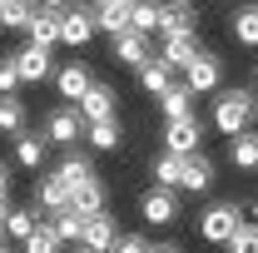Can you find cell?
I'll use <instances>...</instances> for the list:
<instances>
[{
	"instance_id": "836d02e7",
	"label": "cell",
	"mask_w": 258,
	"mask_h": 253,
	"mask_svg": "<svg viewBox=\"0 0 258 253\" xmlns=\"http://www.w3.org/2000/svg\"><path fill=\"white\" fill-rule=\"evenodd\" d=\"M20 85H25V75H20L15 55H0V95H20Z\"/></svg>"
},
{
	"instance_id": "30bf717a",
	"label": "cell",
	"mask_w": 258,
	"mask_h": 253,
	"mask_svg": "<svg viewBox=\"0 0 258 253\" xmlns=\"http://www.w3.org/2000/svg\"><path fill=\"white\" fill-rule=\"evenodd\" d=\"M80 243H85V248H95V253H109L114 243H119V223H114V214H104V209L90 214V219H85V238H80Z\"/></svg>"
},
{
	"instance_id": "2e32d148",
	"label": "cell",
	"mask_w": 258,
	"mask_h": 253,
	"mask_svg": "<svg viewBox=\"0 0 258 253\" xmlns=\"http://www.w3.org/2000/svg\"><path fill=\"white\" fill-rule=\"evenodd\" d=\"M70 184H64L60 174H45L40 184H35V209H45V214H60V209H70Z\"/></svg>"
},
{
	"instance_id": "e575fe53",
	"label": "cell",
	"mask_w": 258,
	"mask_h": 253,
	"mask_svg": "<svg viewBox=\"0 0 258 253\" xmlns=\"http://www.w3.org/2000/svg\"><path fill=\"white\" fill-rule=\"evenodd\" d=\"M224 248H228V253H258V223H248V219H243V228L228 238Z\"/></svg>"
},
{
	"instance_id": "1f68e13d",
	"label": "cell",
	"mask_w": 258,
	"mask_h": 253,
	"mask_svg": "<svg viewBox=\"0 0 258 253\" xmlns=\"http://www.w3.org/2000/svg\"><path fill=\"white\" fill-rule=\"evenodd\" d=\"M35 214H40V209H10V219H5V238L25 243V238L35 233Z\"/></svg>"
},
{
	"instance_id": "7a4b0ae2",
	"label": "cell",
	"mask_w": 258,
	"mask_h": 253,
	"mask_svg": "<svg viewBox=\"0 0 258 253\" xmlns=\"http://www.w3.org/2000/svg\"><path fill=\"white\" fill-rule=\"evenodd\" d=\"M238 214H243V209H238V204H224V199H219V204H209V209L199 214V238L224 248L228 238L243 228V219H238Z\"/></svg>"
},
{
	"instance_id": "f1b7e54d",
	"label": "cell",
	"mask_w": 258,
	"mask_h": 253,
	"mask_svg": "<svg viewBox=\"0 0 258 253\" xmlns=\"http://www.w3.org/2000/svg\"><path fill=\"white\" fill-rule=\"evenodd\" d=\"M0 10H5V30H30L40 0H0Z\"/></svg>"
},
{
	"instance_id": "83f0119b",
	"label": "cell",
	"mask_w": 258,
	"mask_h": 253,
	"mask_svg": "<svg viewBox=\"0 0 258 253\" xmlns=\"http://www.w3.org/2000/svg\"><path fill=\"white\" fill-rule=\"evenodd\" d=\"M154 179L169 184V189H179V184H184V154H174V149L154 154Z\"/></svg>"
},
{
	"instance_id": "7bdbcfd3",
	"label": "cell",
	"mask_w": 258,
	"mask_h": 253,
	"mask_svg": "<svg viewBox=\"0 0 258 253\" xmlns=\"http://www.w3.org/2000/svg\"><path fill=\"white\" fill-rule=\"evenodd\" d=\"M0 248H5V228H0Z\"/></svg>"
},
{
	"instance_id": "cb8c5ba5",
	"label": "cell",
	"mask_w": 258,
	"mask_h": 253,
	"mask_svg": "<svg viewBox=\"0 0 258 253\" xmlns=\"http://www.w3.org/2000/svg\"><path fill=\"white\" fill-rule=\"evenodd\" d=\"M228 164L243 174H258V129H243L228 139Z\"/></svg>"
},
{
	"instance_id": "d6a6232c",
	"label": "cell",
	"mask_w": 258,
	"mask_h": 253,
	"mask_svg": "<svg viewBox=\"0 0 258 253\" xmlns=\"http://www.w3.org/2000/svg\"><path fill=\"white\" fill-rule=\"evenodd\" d=\"M159 5L164 0H134V30L159 35Z\"/></svg>"
},
{
	"instance_id": "d590c367",
	"label": "cell",
	"mask_w": 258,
	"mask_h": 253,
	"mask_svg": "<svg viewBox=\"0 0 258 253\" xmlns=\"http://www.w3.org/2000/svg\"><path fill=\"white\" fill-rule=\"evenodd\" d=\"M109 253H154V243L139 238V233H119V243H114Z\"/></svg>"
},
{
	"instance_id": "4316f807",
	"label": "cell",
	"mask_w": 258,
	"mask_h": 253,
	"mask_svg": "<svg viewBox=\"0 0 258 253\" xmlns=\"http://www.w3.org/2000/svg\"><path fill=\"white\" fill-rule=\"evenodd\" d=\"M45 219H50V228L60 233L64 243H80V238H85V219H90V214H80V209L70 204V209H60V214H45Z\"/></svg>"
},
{
	"instance_id": "ffe728a7",
	"label": "cell",
	"mask_w": 258,
	"mask_h": 253,
	"mask_svg": "<svg viewBox=\"0 0 258 253\" xmlns=\"http://www.w3.org/2000/svg\"><path fill=\"white\" fill-rule=\"evenodd\" d=\"M55 174H60L64 184L75 189V184H85V179H95V159L85 154L80 144H70V149H64V159H60V164H55Z\"/></svg>"
},
{
	"instance_id": "9c48e42d",
	"label": "cell",
	"mask_w": 258,
	"mask_h": 253,
	"mask_svg": "<svg viewBox=\"0 0 258 253\" xmlns=\"http://www.w3.org/2000/svg\"><path fill=\"white\" fill-rule=\"evenodd\" d=\"M75 104H80V114H85L90 124H95V119H114V114H119V95H114L109 85H99V80L75 99Z\"/></svg>"
},
{
	"instance_id": "e0dca14e",
	"label": "cell",
	"mask_w": 258,
	"mask_h": 253,
	"mask_svg": "<svg viewBox=\"0 0 258 253\" xmlns=\"http://www.w3.org/2000/svg\"><path fill=\"white\" fill-rule=\"evenodd\" d=\"M228 35L243 45V50H258V5H233V15H228Z\"/></svg>"
},
{
	"instance_id": "ba28073f",
	"label": "cell",
	"mask_w": 258,
	"mask_h": 253,
	"mask_svg": "<svg viewBox=\"0 0 258 253\" xmlns=\"http://www.w3.org/2000/svg\"><path fill=\"white\" fill-rule=\"evenodd\" d=\"M164 149H174V154H199V149H204V119H199V114L164 119Z\"/></svg>"
},
{
	"instance_id": "603a6c76",
	"label": "cell",
	"mask_w": 258,
	"mask_h": 253,
	"mask_svg": "<svg viewBox=\"0 0 258 253\" xmlns=\"http://www.w3.org/2000/svg\"><path fill=\"white\" fill-rule=\"evenodd\" d=\"M85 144H90L95 154H114V149L124 144V129H119V114H114V119H95V124L85 129Z\"/></svg>"
},
{
	"instance_id": "8fae6325",
	"label": "cell",
	"mask_w": 258,
	"mask_h": 253,
	"mask_svg": "<svg viewBox=\"0 0 258 253\" xmlns=\"http://www.w3.org/2000/svg\"><path fill=\"white\" fill-rule=\"evenodd\" d=\"M95 25L99 35H119L134 25V0H99L95 5Z\"/></svg>"
},
{
	"instance_id": "f546056e",
	"label": "cell",
	"mask_w": 258,
	"mask_h": 253,
	"mask_svg": "<svg viewBox=\"0 0 258 253\" xmlns=\"http://www.w3.org/2000/svg\"><path fill=\"white\" fill-rule=\"evenodd\" d=\"M20 129H25V99L0 95V134H20Z\"/></svg>"
},
{
	"instance_id": "52a82bcc",
	"label": "cell",
	"mask_w": 258,
	"mask_h": 253,
	"mask_svg": "<svg viewBox=\"0 0 258 253\" xmlns=\"http://www.w3.org/2000/svg\"><path fill=\"white\" fill-rule=\"evenodd\" d=\"M95 35H99V25H95V5H64L60 45H70V50H85Z\"/></svg>"
},
{
	"instance_id": "8d00e7d4",
	"label": "cell",
	"mask_w": 258,
	"mask_h": 253,
	"mask_svg": "<svg viewBox=\"0 0 258 253\" xmlns=\"http://www.w3.org/2000/svg\"><path fill=\"white\" fill-rule=\"evenodd\" d=\"M238 209H243V219H248V223H258V199H243Z\"/></svg>"
},
{
	"instance_id": "3957f363",
	"label": "cell",
	"mask_w": 258,
	"mask_h": 253,
	"mask_svg": "<svg viewBox=\"0 0 258 253\" xmlns=\"http://www.w3.org/2000/svg\"><path fill=\"white\" fill-rule=\"evenodd\" d=\"M85 129H90V119L80 114V104H75V99L55 104V109H50V119H45V134H50V144H60V149L80 144V139H85Z\"/></svg>"
},
{
	"instance_id": "60d3db41",
	"label": "cell",
	"mask_w": 258,
	"mask_h": 253,
	"mask_svg": "<svg viewBox=\"0 0 258 253\" xmlns=\"http://www.w3.org/2000/svg\"><path fill=\"white\" fill-rule=\"evenodd\" d=\"M40 5H55V10H64V5H70V0H40Z\"/></svg>"
},
{
	"instance_id": "9a60e30c",
	"label": "cell",
	"mask_w": 258,
	"mask_h": 253,
	"mask_svg": "<svg viewBox=\"0 0 258 253\" xmlns=\"http://www.w3.org/2000/svg\"><path fill=\"white\" fill-rule=\"evenodd\" d=\"M45 154H50V134H30V129H20V134H15V164H20V169H40V164H45Z\"/></svg>"
},
{
	"instance_id": "ab89813d",
	"label": "cell",
	"mask_w": 258,
	"mask_h": 253,
	"mask_svg": "<svg viewBox=\"0 0 258 253\" xmlns=\"http://www.w3.org/2000/svg\"><path fill=\"white\" fill-rule=\"evenodd\" d=\"M154 253H184V248H179V243H159Z\"/></svg>"
},
{
	"instance_id": "277c9868",
	"label": "cell",
	"mask_w": 258,
	"mask_h": 253,
	"mask_svg": "<svg viewBox=\"0 0 258 253\" xmlns=\"http://www.w3.org/2000/svg\"><path fill=\"white\" fill-rule=\"evenodd\" d=\"M109 60L114 65H129V70H144V65L154 60V35H144V30H119V35H109Z\"/></svg>"
},
{
	"instance_id": "f6af8a7d",
	"label": "cell",
	"mask_w": 258,
	"mask_h": 253,
	"mask_svg": "<svg viewBox=\"0 0 258 253\" xmlns=\"http://www.w3.org/2000/svg\"><path fill=\"white\" fill-rule=\"evenodd\" d=\"M0 253H10V248H0Z\"/></svg>"
},
{
	"instance_id": "ac0fdd59",
	"label": "cell",
	"mask_w": 258,
	"mask_h": 253,
	"mask_svg": "<svg viewBox=\"0 0 258 253\" xmlns=\"http://www.w3.org/2000/svg\"><path fill=\"white\" fill-rule=\"evenodd\" d=\"M159 55L184 75V65L199 55V30H174V35H164V50H159Z\"/></svg>"
},
{
	"instance_id": "d4e9b609",
	"label": "cell",
	"mask_w": 258,
	"mask_h": 253,
	"mask_svg": "<svg viewBox=\"0 0 258 253\" xmlns=\"http://www.w3.org/2000/svg\"><path fill=\"white\" fill-rule=\"evenodd\" d=\"M194 99H199V95H194L189 85L174 80V85L159 95V114H164V119H184V114H194Z\"/></svg>"
},
{
	"instance_id": "ee69618b",
	"label": "cell",
	"mask_w": 258,
	"mask_h": 253,
	"mask_svg": "<svg viewBox=\"0 0 258 253\" xmlns=\"http://www.w3.org/2000/svg\"><path fill=\"white\" fill-rule=\"evenodd\" d=\"M253 95H258V75H253Z\"/></svg>"
},
{
	"instance_id": "6da1fadb",
	"label": "cell",
	"mask_w": 258,
	"mask_h": 253,
	"mask_svg": "<svg viewBox=\"0 0 258 253\" xmlns=\"http://www.w3.org/2000/svg\"><path fill=\"white\" fill-rule=\"evenodd\" d=\"M253 119H258V95L253 90H219V99H214V129L219 134H243V129H253Z\"/></svg>"
},
{
	"instance_id": "5bb4252c",
	"label": "cell",
	"mask_w": 258,
	"mask_h": 253,
	"mask_svg": "<svg viewBox=\"0 0 258 253\" xmlns=\"http://www.w3.org/2000/svg\"><path fill=\"white\" fill-rule=\"evenodd\" d=\"M174 30H199L194 0H164L159 5V35H174Z\"/></svg>"
},
{
	"instance_id": "5b68a950",
	"label": "cell",
	"mask_w": 258,
	"mask_h": 253,
	"mask_svg": "<svg viewBox=\"0 0 258 253\" xmlns=\"http://www.w3.org/2000/svg\"><path fill=\"white\" fill-rule=\"evenodd\" d=\"M184 85H189L194 95H219V90H224V60H219L214 50H199V55L184 65Z\"/></svg>"
},
{
	"instance_id": "7c38bea8",
	"label": "cell",
	"mask_w": 258,
	"mask_h": 253,
	"mask_svg": "<svg viewBox=\"0 0 258 253\" xmlns=\"http://www.w3.org/2000/svg\"><path fill=\"white\" fill-rule=\"evenodd\" d=\"M15 65H20V75H25V85H40V80H50V70H55V60H50V45H25V50H15Z\"/></svg>"
},
{
	"instance_id": "4dcf8cb0",
	"label": "cell",
	"mask_w": 258,
	"mask_h": 253,
	"mask_svg": "<svg viewBox=\"0 0 258 253\" xmlns=\"http://www.w3.org/2000/svg\"><path fill=\"white\" fill-rule=\"evenodd\" d=\"M60 243H64V238L50 228V219H40V223H35V233L25 238V253H60Z\"/></svg>"
},
{
	"instance_id": "7402d4cb",
	"label": "cell",
	"mask_w": 258,
	"mask_h": 253,
	"mask_svg": "<svg viewBox=\"0 0 258 253\" xmlns=\"http://www.w3.org/2000/svg\"><path fill=\"white\" fill-rule=\"evenodd\" d=\"M134 75H139V90H144V95H154V99H159L164 90L174 85V75H179V70L164 60V55H154V60L144 65V70H134Z\"/></svg>"
},
{
	"instance_id": "f35d334b",
	"label": "cell",
	"mask_w": 258,
	"mask_h": 253,
	"mask_svg": "<svg viewBox=\"0 0 258 253\" xmlns=\"http://www.w3.org/2000/svg\"><path fill=\"white\" fill-rule=\"evenodd\" d=\"M0 194H10V164H0Z\"/></svg>"
},
{
	"instance_id": "8992f818",
	"label": "cell",
	"mask_w": 258,
	"mask_h": 253,
	"mask_svg": "<svg viewBox=\"0 0 258 253\" xmlns=\"http://www.w3.org/2000/svg\"><path fill=\"white\" fill-rule=\"evenodd\" d=\"M139 219L149 223V228H169V223H179V189L154 184V189L139 199Z\"/></svg>"
},
{
	"instance_id": "b9f144b4",
	"label": "cell",
	"mask_w": 258,
	"mask_h": 253,
	"mask_svg": "<svg viewBox=\"0 0 258 253\" xmlns=\"http://www.w3.org/2000/svg\"><path fill=\"white\" fill-rule=\"evenodd\" d=\"M75 253H95V248H85V243H75Z\"/></svg>"
},
{
	"instance_id": "44dd1931",
	"label": "cell",
	"mask_w": 258,
	"mask_h": 253,
	"mask_svg": "<svg viewBox=\"0 0 258 253\" xmlns=\"http://www.w3.org/2000/svg\"><path fill=\"white\" fill-rule=\"evenodd\" d=\"M60 20H64V10H55V5H40L25 35H30L35 45H50V50H55V45H60Z\"/></svg>"
},
{
	"instance_id": "74e56055",
	"label": "cell",
	"mask_w": 258,
	"mask_h": 253,
	"mask_svg": "<svg viewBox=\"0 0 258 253\" xmlns=\"http://www.w3.org/2000/svg\"><path fill=\"white\" fill-rule=\"evenodd\" d=\"M5 219H10V194H0V228H5Z\"/></svg>"
},
{
	"instance_id": "4fadbf2b",
	"label": "cell",
	"mask_w": 258,
	"mask_h": 253,
	"mask_svg": "<svg viewBox=\"0 0 258 253\" xmlns=\"http://www.w3.org/2000/svg\"><path fill=\"white\" fill-rule=\"evenodd\" d=\"M90 85H95V75H90V65H85V60H70V65L55 70V90H60V99H80Z\"/></svg>"
},
{
	"instance_id": "484cf974",
	"label": "cell",
	"mask_w": 258,
	"mask_h": 253,
	"mask_svg": "<svg viewBox=\"0 0 258 253\" xmlns=\"http://www.w3.org/2000/svg\"><path fill=\"white\" fill-rule=\"evenodd\" d=\"M104 199H109V189H104V179H85V184H75V194H70V204L80 209V214H99L104 209Z\"/></svg>"
},
{
	"instance_id": "d6986e66",
	"label": "cell",
	"mask_w": 258,
	"mask_h": 253,
	"mask_svg": "<svg viewBox=\"0 0 258 253\" xmlns=\"http://www.w3.org/2000/svg\"><path fill=\"white\" fill-rule=\"evenodd\" d=\"M179 189H189V194H209L214 189V159L204 154V149H199V154H184V184H179Z\"/></svg>"
}]
</instances>
